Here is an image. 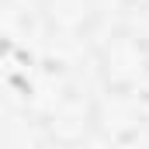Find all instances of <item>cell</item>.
Listing matches in <instances>:
<instances>
[{
  "instance_id": "obj_1",
  "label": "cell",
  "mask_w": 149,
  "mask_h": 149,
  "mask_svg": "<svg viewBox=\"0 0 149 149\" xmlns=\"http://www.w3.org/2000/svg\"><path fill=\"white\" fill-rule=\"evenodd\" d=\"M97 73L108 90H139L149 80V38L135 28H111L94 45Z\"/></svg>"
},
{
  "instance_id": "obj_2",
  "label": "cell",
  "mask_w": 149,
  "mask_h": 149,
  "mask_svg": "<svg viewBox=\"0 0 149 149\" xmlns=\"http://www.w3.org/2000/svg\"><path fill=\"white\" fill-rule=\"evenodd\" d=\"M45 31L63 42L94 35L101 24V0H35Z\"/></svg>"
},
{
  "instance_id": "obj_3",
  "label": "cell",
  "mask_w": 149,
  "mask_h": 149,
  "mask_svg": "<svg viewBox=\"0 0 149 149\" xmlns=\"http://www.w3.org/2000/svg\"><path fill=\"white\" fill-rule=\"evenodd\" d=\"M49 128L52 135H59L63 142H76L94 128V101H80V97H63L56 101V108L49 114Z\"/></svg>"
},
{
  "instance_id": "obj_4",
  "label": "cell",
  "mask_w": 149,
  "mask_h": 149,
  "mask_svg": "<svg viewBox=\"0 0 149 149\" xmlns=\"http://www.w3.org/2000/svg\"><path fill=\"white\" fill-rule=\"evenodd\" d=\"M118 3H121L125 10H146L149 7V0H118Z\"/></svg>"
}]
</instances>
